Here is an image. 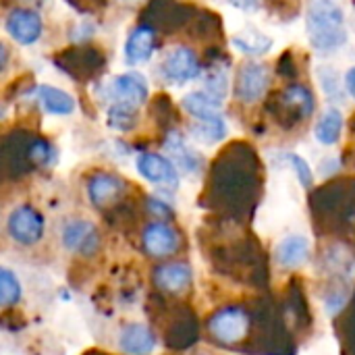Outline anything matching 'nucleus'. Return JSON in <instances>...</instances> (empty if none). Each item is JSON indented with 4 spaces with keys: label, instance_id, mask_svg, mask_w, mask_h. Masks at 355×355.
Here are the masks:
<instances>
[{
    "label": "nucleus",
    "instance_id": "obj_4",
    "mask_svg": "<svg viewBox=\"0 0 355 355\" xmlns=\"http://www.w3.org/2000/svg\"><path fill=\"white\" fill-rule=\"evenodd\" d=\"M60 243L67 252L79 258H94L100 252V231L92 220L69 218L60 227Z\"/></svg>",
    "mask_w": 355,
    "mask_h": 355
},
{
    "label": "nucleus",
    "instance_id": "obj_18",
    "mask_svg": "<svg viewBox=\"0 0 355 355\" xmlns=\"http://www.w3.org/2000/svg\"><path fill=\"white\" fill-rule=\"evenodd\" d=\"M183 108L193 116V119H210V116H218V108L223 104V100L210 96L208 92H191L183 98Z\"/></svg>",
    "mask_w": 355,
    "mask_h": 355
},
{
    "label": "nucleus",
    "instance_id": "obj_17",
    "mask_svg": "<svg viewBox=\"0 0 355 355\" xmlns=\"http://www.w3.org/2000/svg\"><path fill=\"white\" fill-rule=\"evenodd\" d=\"M35 98L40 100V104L44 106V110L48 114L64 116V114H71L75 110L73 96L62 92V89H58V87H52V85H40L35 89Z\"/></svg>",
    "mask_w": 355,
    "mask_h": 355
},
{
    "label": "nucleus",
    "instance_id": "obj_12",
    "mask_svg": "<svg viewBox=\"0 0 355 355\" xmlns=\"http://www.w3.org/2000/svg\"><path fill=\"white\" fill-rule=\"evenodd\" d=\"M108 94L114 102L139 106L148 100V83L139 73H123L112 79Z\"/></svg>",
    "mask_w": 355,
    "mask_h": 355
},
{
    "label": "nucleus",
    "instance_id": "obj_22",
    "mask_svg": "<svg viewBox=\"0 0 355 355\" xmlns=\"http://www.w3.org/2000/svg\"><path fill=\"white\" fill-rule=\"evenodd\" d=\"M285 100L300 112L302 119L312 116V112H314V98H312V94H310L308 87H304V85H291L285 92Z\"/></svg>",
    "mask_w": 355,
    "mask_h": 355
},
{
    "label": "nucleus",
    "instance_id": "obj_20",
    "mask_svg": "<svg viewBox=\"0 0 355 355\" xmlns=\"http://www.w3.org/2000/svg\"><path fill=\"white\" fill-rule=\"evenodd\" d=\"M189 131L202 144H216L227 135V125L218 114V116H210V119H196L191 123Z\"/></svg>",
    "mask_w": 355,
    "mask_h": 355
},
{
    "label": "nucleus",
    "instance_id": "obj_30",
    "mask_svg": "<svg viewBox=\"0 0 355 355\" xmlns=\"http://www.w3.org/2000/svg\"><path fill=\"white\" fill-rule=\"evenodd\" d=\"M345 85H347V92L354 96V100H355V67L345 75Z\"/></svg>",
    "mask_w": 355,
    "mask_h": 355
},
{
    "label": "nucleus",
    "instance_id": "obj_1",
    "mask_svg": "<svg viewBox=\"0 0 355 355\" xmlns=\"http://www.w3.org/2000/svg\"><path fill=\"white\" fill-rule=\"evenodd\" d=\"M306 29L310 44L318 52H335L347 42L345 15L337 0H310Z\"/></svg>",
    "mask_w": 355,
    "mask_h": 355
},
{
    "label": "nucleus",
    "instance_id": "obj_24",
    "mask_svg": "<svg viewBox=\"0 0 355 355\" xmlns=\"http://www.w3.org/2000/svg\"><path fill=\"white\" fill-rule=\"evenodd\" d=\"M283 158H285V160H287V164L295 171V175H297V179H300V183H302L304 187H312V183H314V175H312V168L308 166V162H306L302 156H297V154H285Z\"/></svg>",
    "mask_w": 355,
    "mask_h": 355
},
{
    "label": "nucleus",
    "instance_id": "obj_29",
    "mask_svg": "<svg viewBox=\"0 0 355 355\" xmlns=\"http://www.w3.org/2000/svg\"><path fill=\"white\" fill-rule=\"evenodd\" d=\"M233 6H237V8H241V10H254V8H258V4H260V0H229Z\"/></svg>",
    "mask_w": 355,
    "mask_h": 355
},
{
    "label": "nucleus",
    "instance_id": "obj_15",
    "mask_svg": "<svg viewBox=\"0 0 355 355\" xmlns=\"http://www.w3.org/2000/svg\"><path fill=\"white\" fill-rule=\"evenodd\" d=\"M154 52V29L152 27H137L131 31V35L127 37L125 44V58L129 64H137L144 62L152 56Z\"/></svg>",
    "mask_w": 355,
    "mask_h": 355
},
{
    "label": "nucleus",
    "instance_id": "obj_6",
    "mask_svg": "<svg viewBox=\"0 0 355 355\" xmlns=\"http://www.w3.org/2000/svg\"><path fill=\"white\" fill-rule=\"evenodd\" d=\"M200 75V60L193 50L179 46L173 48L162 60V77L175 85H183Z\"/></svg>",
    "mask_w": 355,
    "mask_h": 355
},
{
    "label": "nucleus",
    "instance_id": "obj_7",
    "mask_svg": "<svg viewBox=\"0 0 355 355\" xmlns=\"http://www.w3.org/2000/svg\"><path fill=\"white\" fill-rule=\"evenodd\" d=\"M268 83H270V73L264 64L260 62H248L239 69L237 73V81H235V96L245 102V104H252V102H258L266 89H268Z\"/></svg>",
    "mask_w": 355,
    "mask_h": 355
},
{
    "label": "nucleus",
    "instance_id": "obj_26",
    "mask_svg": "<svg viewBox=\"0 0 355 355\" xmlns=\"http://www.w3.org/2000/svg\"><path fill=\"white\" fill-rule=\"evenodd\" d=\"M50 152H52V148H50L44 139H33V141L29 144V148H27V156H29V160H31L33 164H37V166L48 164V160H50Z\"/></svg>",
    "mask_w": 355,
    "mask_h": 355
},
{
    "label": "nucleus",
    "instance_id": "obj_14",
    "mask_svg": "<svg viewBox=\"0 0 355 355\" xmlns=\"http://www.w3.org/2000/svg\"><path fill=\"white\" fill-rule=\"evenodd\" d=\"M275 258H277L279 266H283L287 270L302 268L310 260V241L302 235H289L277 245Z\"/></svg>",
    "mask_w": 355,
    "mask_h": 355
},
{
    "label": "nucleus",
    "instance_id": "obj_27",
    "mask_svg": "<svg viewBox=\"0 0 355 355\" xmlns=\"http://www.w3.org/2000/svg\"><path fill=\"white\" fill-rule=\"evenodd\" d=\"M345 331H347V343H349V354L355 355V300L352 312L347 314V320H345Z\"/></svg>",
    "mask_w": 355,
    "mask_h": 355
},
{
    "label": "nucleus",
    "instance_id": "obj_5",
    "mask_svg": "<svg viewBox=\"0 0 355 355\" xmlns=\"http://www.w3.org/2000/svg\"><path fill=\"white\" fill-rule=\"evenodd\" d=\"M141 248L154 260H166L179 254L181 235L168 223H150L141 231Z\"/></svg>",
    "mask_w": 355,
    "mask_h": 355
},
{
    "label": "nucleus",
    "instance_id": "obj_2",
    "mask_svg": "<svg viewBox=\"0 0 355 355\" xmlns=\"http://www.w3.org/2000/svg\"><path fill=\"white\" fill-rule=\"evenodd\" d=\"M254 329V316L245 306L233 304L218 308L210 314L206 322L208 337L220 347H239L243 345Z\"/></svg>",
    "mask_w": 355,
    "mask_h": 355
},
{
    "label": "nucleus",
    "instance_id": "obj_23",
    "mask_svg": "<svg viewBox=\"0 0 355 355\" xmlns=\"http://www.w3.org/2000/svg\"><path fill=\"white\" fill-rule=\"evenodd\" d=\"M137 123V114H135V106L131 104H121L116 102L110 110H108V125L112 129H119V131H129L133 129Z\"/></svg>",
    "mask_w": 355,
    "mask_h": 355
},
{
    "label": "nucleus",
    "instance_id": "obj_19",
    "mask_svg": "<svg viewBox=\"0 0 355 355\" xmlns=\"http://www.w3.org/2000/svg\"><path fill=\"white\" fill-rule=\"evenodd\" d=\"M343 131V114L337 108H329L316 123L314 135L324 146H335Z\"/></svg>",
    "mask_w": 355,
    "mask_h": 355
},
{
    "label": "nucleus",
    "instance_id": "obj_8",
    "mask_svg": "<svg viewBox=\"0 0 355 355\" xmlns=\"http://www.w3.org/2000/svg\"><path fill=\"white\" fill-rule=\"evenodd\" d=\"M137 171L146 181L160 185L164 189L175 191L179 187V173L175 168V164L160 154H154V152L139 154L137 156Z\"/></svg>",
    "mask_w": 355,
    "mask_h": 355
},
{
    "label": "nucleus",
    "instance_id": "obj_10",
    "mask_svg": "<svg viewBox=\"0 0 355 355\" xmlns=\"http://www.w3.org/2000/svg\"><path fill=\"white\" fill-rule=\"evenodd\" d=\"M4 29L17 44L31 46L40 40L44 25H42V19L37 17V12H33L29 8H15L8 12V17L4 21Z\"/></svg>",
    "mask_w": 355,
    "mask_h": 355
},
{
    "label": "nucleus",
    "instance_id": "obj_11",
    "mask_svg": "<svg viewBox=\"0 0 355 355\" xmlns=\"http://www.w3.org/2000/svg\"><path fill=\"white\" fill-rule=\"evenodd\" d=\"M119 347L127 355H150L156 349V335L148 324L127 322L119 331Z\"/></svg>",
    "mask_w": 355,
    "mask_h": 355
},
{
    "label": "nucleus",
    "instance_id": "obj_13",
    "mask_svg": "<svg viewBox=\"0 0 355 355\" xmlns=\"http://www.w3.org/2000/svg\"><path fill=\"white\" fill-rule=\"evenodd\" d=\"M125 193V181L112 173H96L87 181V198L96 208H106L121 200Z\"/></svg>",
    "mask_w": 355,
    "mask_h": 355
},
{
    "label": "nucleus",
    "instance_id": "obj_31",
    "mask_svg": "<svg viewBox=\"0 0 355 355\" xmlns=\"http://www.w3.org/2000/svg\"><path fill=\"white\" fill-rule=\"evenodd\" d=\"M196 355H210V354H196Z\"/></svg>",
    "mask_w": 355,
    "mask_h": 355
},
{
    "label": "nucleus",
    "instance_id": "obj_25",
    "mask_svg": "<svg viewBox=\"0 0 355 355\" xmlns=\"http://www.w3.org/2000/svg\"><path fill=\"white\" fill-rule=\"evenodd\" d=\"M206 92L218 100H223L229 92V77L225 71H212L208 81H206Z\"/></svg>",
    "mask_w": 355,
    "mask_h": 355
},
{
    "label": "nucleus",
    "instance_id": "obj_28",
    "mask_svg": "<svg viewBox=\"0 0 355 355\" xmlns=\"http://www.w3.org/2000/svg\"><path fill=\"white\" fill-rule=\"evenodd\" d=\"M148 210L152 212V214H156V216H160V218H166V216H173V212H171V208L164 204V202H160V200H156V198H150L148 200Z\"/></svg>",
    "mask_w": 355,
    "mask_h": 355
},
{
    "label": "nucleus",
    "instance_id": "obj_3",
    "mask_svg": "<svg viewBox=\"0 0 355 355\" xmlns=\"http://www.w3.org/2000/svg\"><path fill=\"white\" fill-rule=\"evenodd\" d=\"M46 220L29 204L15 206L6 216V235L21 248H33L44 239Z\"/></svg>",
    "mask_w": 355,
    "mask_h": 355
},
{
    "label": "nucleus",
    "instance_id": "obj_16",
    "mask_svg": "<svg viewBox=\"0 0 355 355\" xmlns=\"http://www.w3.org/2000/svg\"><path fill=\"white\" fill-rule=\"evenodd\" d=\"M164 148H166L168 156L177 162V166L183 168L185 173H196V171H200V166H202V156H200L196 150H191V148L183 141V137H181L177 131L168 133V137H166V141H164Z\"/></svg>",
    "mask_w": 355,
    "mask_h": 355
},
{
    "label": "nucleus",
    "instance_id": "obj_9",
    "mask_svg": "<svg viewBox=\"0 0 355 355\" xmlns=\"http://www.w3.org/2000/svg\"><path fill=\"white\" fill-rule=\"evenodd\" d=\"M152 281L166 295H183L193 285V270L187 262H164L154 270Z\"/></svg>",
    "mask_w": 355,
    "mask_h": 355
},
{
    "label": "nucleus",
    "instance_id": "obj_21",
    "mask_svg": "<svg viewBox=\"0 0 355 355\" xmlns=\"http://www.w3.org/2000/svg\"><path fill=\"white\" fill-rule=\"evenodd\" d=\"M21 295H23V287L17 275L8 268H0V306L4 310H10L21 302Z\"/></svg>",
    "mask_w": 355,
    "mask_h": 355
}]
</instances>
